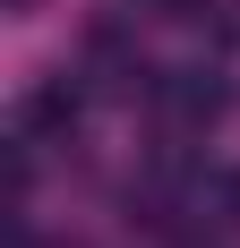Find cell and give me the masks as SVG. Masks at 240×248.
<instances>
[{"label": "cell", "instance_id": "3", "mask_svg": "<svg viewBox=\"0 0 240 248\" xmlns=\"http://www.w3.org/2000/svg\"><path fill=\"white\" fill-rule=\"evenodd\" d=\"M137 9H154V17H197L206 0H137Z\"/></svg>", "mask_w": 240, "mask_h": 248}, {"label": "cell", "instance_id": "2", "mask_svg": "<svg viewBox=\"0 0 240 248\" xmlns=\"http://www.w3.org/2000/svg\"><path fill=\"white\" fill-rule=\"evenodd\" d=\"M215 205H223V214L240 223V171H223V180H215Z\"/></svg>", "mask_w": 240, "mask_h": 248}, {"label": "cell", "instance_id": "1", "mask_svg": "<svg viewBox=\"0 0 240 248\" xmlns=\"http://www.w3.org/2000/svg\"><path fill=\"white\" fill-rule=\"evenodd\" d=\"M86 120V94H77V77H43L34 94H26V137H69Z\"/></svg>", "mask_w": 240, "mask_h": 248}, {"label": "cell", "instance_id": "4", "mask_svg": "<svg viewBox=\"0 0 240 248\" xmlns=\"http://www.w3.org/2000/svg\"><path fill=\"white\" fill-rule=\"evenodd\" d=\"M9 9H26V0H9Z\"/></svg>", "mask_w": 240, "mask_h": 248}]
</instances>
